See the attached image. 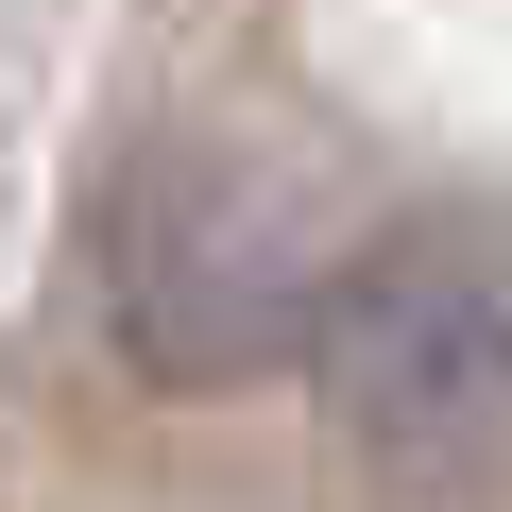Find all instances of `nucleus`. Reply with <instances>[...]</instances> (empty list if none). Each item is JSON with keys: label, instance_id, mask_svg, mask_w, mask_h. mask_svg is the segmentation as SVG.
Listing matches in <instances>:
<instances>
[{"label": "nucleus", "instance_id": "obj_1", "mask_svg": "<svg viewBox=\"0 0 512 512\" xmlns=\"http://www.w3.org/2000/svg\"><path fill=\"white\" fill-rule=\"evenodd\" d=\"M342 239L308 222V188L256 154V137H154L137 188L103 205V308L154 376H256V359H308L325 325Z\"/></svg>", "mask_w": 512, "mask_h": 512}, {"label": "nucleus", "instance_id": "obj_2", "mask_svg": "<svg viewBox=\"0 0 512 512\" xmlns=\"http://www.w3.org/2000/svg\"><path fill=\"white\" fill-rule=\"evenodd\" d=\"M308 376L359 444L393 461H461L512 410V205H410L376 239H342Z\"/></svg>", "mask_w": 512, "mask_h": 512}]
</instances>
